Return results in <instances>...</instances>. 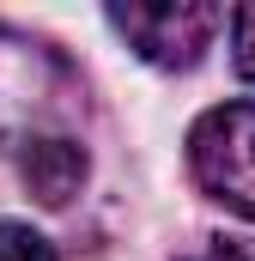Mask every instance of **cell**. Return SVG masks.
<instances>
[{"label": "cell", "mask_w": 255, "mask_h": 261, "mask_svg": "<svg viewBox=\"0 0 255 261\" xmlns=\"http://www.w3.org/2000/svg\"><path fill=\"white\" fill-rule=\"evenodd\" d=\"M73 73L55 49H43L37 37L0 24V152H24L43 134H61L73 116Z\"/></svg>", "instance_id": "1"}, {"label": "cell", "mask_w": 255, "mask_h": 261, "mask_svg": "<svg viewBox=\"0 0 255 261\" xmlns=\"http://www.w3.org/2000/svg\"><path fill=\"white\" fill-rule=\"evenodd\" d=\"M189 170L225 213L255 219V97L219 103L189 128Z\"/></svg>", "instance_id": "2"}, {"label": "cell", "mask_w": 255, "mask_h": 261, "mask_svg": "<svg viewBox=\"0 0 255 261\" xmlns=\"http://www.w3.org/2000/svg\"><path fill=\"white\" fill-rule=\"evenodd\" d=\"M110 24L128 37V49L140 61L183 73L213 49L225 12L207 0H128V6H110Z\"/></svg>", "instance_id": "3"}, {"label": "cell", "mask_w": 255, "mask_h": 261, "mask_svg": "<svg viewBox=\"0 0 255 261\" xmlns=\"http://www.w3.org/2000/svg\"><path fill=\"white\" fill-rule=\"evenodd\" d=\"M18 176L43 206H67L79 195V182H85V146L67 140V134H43V140H31L18 152Z\"/></svg>", "instance_id": "4"}, {"label": "cell", "mask_w": 255, "mask_h": 261, "mask_svg": "<svg viewBox=\"0 0 255 261\" xmlns=\"http://www.w3.org/2000/svg\"><path fill=\"white\" fill-rule=\"evenodd\" d=\"M0 261H61L55 255V243L43 237V231H31V225H0Z\"/></svg>", "instance_id": "5"}, {"label": "cell", "mask_w": 255, "mask_h": 261, "mask_svg": "<svg viewBox=\"0 0 255 261\" xmlns=\"http://www.w3.org/2000/svg\"><path fill=\"white\" fill-rule=\"evenodd\" d=\"M231 61H237V73L255 85V6H237V12H231Z\"/></svg>", "instance_id": "6"}, {"label": "cell", "mask_w": 255, "mask_h": 261, "mask_svg": "<svg viewBox=\"0 0 255 261\" xmlns=\"http://www.w3.org/2000/svg\"><path fill=\"white\" fill-rule=\"evenodd\" d=\"M176 261H255V243H243V237H207L200 249H189Z\"/></svg>", "instance_id": "7"}]
</instances>
